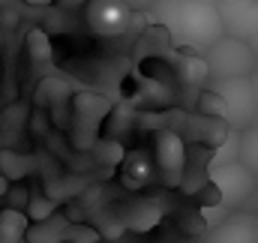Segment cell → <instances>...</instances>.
<instances>
[{"mask_svg":"<svg viewBox=\"0 0 258 243\" xmlns=\"http://www.w3.org/2000/svg\"><path fill=\"white\" fill-rule=\"evenodd\" d=\"M174 36L195 51H207L210 45H216L225 30L222 21L216 15L213 3H192V0H180L177 3V24H174Z\"/></svg>","mask_w":258,"mask_h":243,"instance_id":"6da1fadb","label":"cell"},{"mask_svg":"<svg viewBox=\"0 0 258 243\" xmlns=\"http://www.w3.org/2000/svg\"><path fill=\"white\" fill-rule=\"evenodd\" d=\"M204 63H207V78H216V81L255 75V45L234 36H222L216 45L204 51Z\"/></svg>","mask_w":258,"mask_h":243,"instance_id":"7a4b0ae2","label":"cell"},{"mask_svg":"<svg viewBox=\"0 0 258 243\" xmlns=\"http://www.w3.org/2000/svg\"><path fill=\"white\" fill-rule=\"evenodd\" d=\"M210 90L219 93L225 102V123L228 129H243L255 123V75H237V78H222Z\"/></svg>","mask_w":258,"mask_h":243,"instance_id":"3957f363","label":"cell"},{"mask_svg":"<svg viewBox=\"0 0 258 243\" xmlns=\"http://www.w3.org/2000/svg\"><path fill=\"white\" fill-rule=\"evenodd\" d=\"M186 141L180 132L174 129H159L153 135V150H150V159H153V168H156V180L162 183L165 189L171 186H180L183 177V165H186Z\"/></svg>","mask_w":258,"mask_h":243,"instance_id":"277c9868","label":"cell"},{"mask_svg":"<svg viewBox=\"0 0 258 243\" xmlns=\"http://www.w3.org/2000/svg\"><path fill=\"white\" fill-rule=\"evenodd\" d=\"M210 180L216 186L219 204L228 210H240L246 198L255 195V174L246 171L240 162H225V165H207Z\"/></svg>","mask_w":258,"mask_h":243,"instance_id":"5b68a950","label":"cell"},{"mask_svg":"<svg viewBox=\"0 0 258 243\" xmlns=\"http://www.w3.org/2000/svg\"><path fill=\"white\" fill-rule=\"evenodd\" d=\"M111 108H114V102L105 96H93V93L72 96V123H75L72 141L78 147H93L96 135H99V123L105 120V114Z\"/></svg>","mask_w":258,"mask_h":243,"instance_id":"8992f818","label":"cell"},{"mask_svg":"<svg viewBox=\"0 0 258 243\" xmlns=\"http://www.w3.org/2000/svg\"><path fill=\"white\" fill-rule=\"evenodd\" d=\"M132 9L123 0H87L84 3V24L93 36L111 39L129 30Z\"/></svg>","mask_w":258,"mask_h":243,"instance_id":"52a82bcc","label":"cell"},{"mask_svg":"<svg viewBox=\"0 0 258 243\" xmlns=\"http://www.w3.org/2000/svg\"><path fill=\"white\" fill-rule=\"evenodd\" d=\"M225 36L255 45L258 36V0H213Z\"/></svg>","mask_w":258,"mask_h":243,"instance_id":"ba28073f","label":"cell"},{"mask_svg":"<svg viewBox=\"0 0 258 243\" xmlns=\"http://www.w3.org/2000/svg\"><path fill=\"white\" fill-rule=\"evenodd\" d=\"M123 231L132 234H144L150 228L159 225V219L165 216V198L162 195H147V192H132L126 198V204L117 210Z\"/></svg>","mask_w":258,"mask_h":243,"instance_id":"9c48e42d","label":"cell"},{"mask_svg":"<svg viewBox=\"0 0 258 243\" xmlns=\"http://www.w3.org/2000/svg\"><path fill=\"white\" fill-rule=\"evenodd\" d=\"M117 180L126 192H144L156 183V168L150 159V150L132 147L117 159Z\"/></svg>","mask_w":258,"mask_h":243,"instance_id":"30bf717a","label":"cell"},{"mask_svg":"<svg viewBox=\"0 0 258 243\" xmlns=\"http://www.w3.org/2000/svg\"><path fill=\"white\" fill-rule=\"evenodd\" d=\"M258 240V228H255V216L234 210L231 216H225L222 222H216L204 243H255Z\"/></svg>","mask_w":258,"mask_h":243,"instance_id":"8fae6325","label":"cell"},{"mask_svg":"<svg viewBox=\"0 0 258 243\" xmlns=\"http://www.w3.org/2000/svg\"><path fill=\"white\" fill-rule=\"evenodd\" d=\"M174 99V75L168 69H150V75L141 78V87L135 93V105L141 108H165Z\"/></svg>","mask_w":258,"mask_h":243,"instance_id":"7c38bea8","label":"cell"},{"mask_svg":"<svg viewBox=\"0 0 258 243\" xmlns=\"http://www.w3.org/2000/svg\"><path fill=\"white\" fill-rule=\"evenodd\" d=\"M69 219H66L63 213H51V216H45V219H39V222H30L27 225V231H24V243H63L66 234H69Z\"/></svg>","mask_w":258,"mask_h":243,"instance_id":"4fadbf2b","label":"cell"},{"mask_svg":"<svg viewBox=\"0 0 258 243\" xmlns=\"http://www.w3.org/2000/svg\"><path fill=\"white\" fill-rule=\"evenodd\" d=\"M33 168H36V159L30 153H21L15 147H0V174L9 183L24 180L27 174H33Z\"/></svg>","mask_w":258,"mask_h":243,"instance_id":"5bb4252c","label":"cell"},{"mask_svg":"<svg viewBox=\"0 0 258 243\" xmlns=\"http://www.w3.org/2000/svg\"><path fill=\"white\" fill-rule=\"evenodd\" d=\"M69 96H72V84L63 75H48V78H42V84L36 90V105L48 108V105H57V102H63Z\"/></svg>","mask_w":258,"mask_h":243,"instance_id":"9a60e30c","label":"cell"},{"mask_svg":"<svg viewBox=\"0 0 258 243\" xmlns=\"http://www.w3.org/2000/svg\"><path fill=\"white\" fill-rule=\"evenodd\" d=\"M27 225H30V219L21 210L3 207L0 210V243H24Z\"/></svg>","mask_w":258,"mask_h":243,"instance_id":"2e32d148","label":"cell"},{"mask_svg":"<svg viewBox=\"0 0 258 243\" xmlns=\"http://www.w3.org/2000/svg\"><path fill=\"white\" fill-rule=\"evenodd\" d=\"M237 162H240L246 171H252V174H255V168H258V129H255V123H249V126H243V129H240Z\"/></svg>","mask_w":258,"mask_h":243,"instance_id":"e0dca14e","label":"cell"},{"mask_svg":"<svg viewBox=\"0 0 258 243\" xmlns=\"http://www.w3.org/2000/svg\"><path fill=\"white\" fill-rule=\"evenodd\" d=\"M90 228H93L99 237H105V240H120V237H123V222H120V216H117L114 210H108V207L93 213Z\"/></svg>","mask_w":258,"mask_h":243,"instance_id":"ac0fdd59","label":"cell"},{"mask_svg":"<svg viewBox=\"0 0 258 243\" xmlns=\"http://www.w3.org/2000/svg\"><path fill=\"white\" fill-rule=\"evenodd\" d=\"M54 210H57V198L45 195L42 189H30V198H27V204H24V216H27L30 222H39V219L51 216Z\"/></svg>","mask_w":258,"mask_h":243,"instance_id":"d6986e66","label":"cell"},{"mask_svg":"<svg viewBox=\"0 0 258 243\" xmlns=\"http://www.w3.org/2000/svg\"><path fill=\"white\" fill-rule=\"evenodd\" d=\"M177 75H180V81L183 84H204L207 81V63L204 57H198V54H183L180 60H177Z\"/></svg>","mask_w":258,"mask_h":243,"instance_id":"ffe728a7","label":"cell"},{"mask_svg":"<svg viewBox=\"0 0 258 243\" xmlns=\"http://www.w3.org/2000/svg\"><path fill=\"white\" fill-rule=\"evenodd\" d=\"M198 114L201 117H216V120H225V102L219 99L216 90H201L198 93Z\"/></svg>","mask_w":258,"mask_h":243,"instance_id":"44dd1931","label":"cell"},{"mask_svg":"<svg viewBox=\"0 0 258 243\" xmlns=\"http://www.w3.org/2000/svg\"><path fill=\"white\" fill-rule=\"evenodd\" d=\"M27 51H30V57H33L36 63H48V60H54L51 42H48V36H45L42 30H30V36H27Z\"/></svg>","mask_w":258,"mask_h":243,"instance_id":"7402d4cb","label":"cell"},{"mask_svg":"<svg viewBox=\"0 0 258 243\" xmlns=\"http://www.w3.org/2000/svg\"><path fill=\"white\" fill-rule=\"evenodd\" d=\"M177 3L180 0H153V18L162 27H168L171 33H174V24H177Z\"/></svg>","mask_w":258,"mask_h":243,"instance_id":"603a6c76","label":"cell"},{"mask_svg":"<svg viewBox=\"0 0 258 243\" xmlns=\"http://www.w3.org/2000/svg\"><path fill=\"white\" fill-rule=\"evenodd\" d=\"M3 198H6V207L24 213V204H27V198H30V189H27V183L24 180H15V183H9V189H6Z\"/></svg>","mask_w":258,"mask_h":243,"instance_id":"cb8c5ba5","label":"cell"},{"mask_svg":"<svg viewBox=\"0 0 258 243\" xmlns=\"http://www.w3.org/2000/svg\"><path fill=\"white\" fill-rule=\"evenodd\" d=\"M63 243H99V234L90 225H69V234Z\"/></svg>","mask_w":258,"mask_h":243,"instance_id":"d4e9b609","label":"cell"},{"mask_svg":"<svg viewBox=\"0 0 258 243\" xmlns=\"http://www.w3.org/2000/svg\"><path fill=\"white\" fill-rule=\"evenodd\" d=\"M57 3H60L63 9H72V6H84L87 0H57Z\"/></svg>","mask_w":258,"mask_h":243,"instance_id":"484cf974","label":"cell"},{"mask_svg":"<svg viewBox=\"0 0 258 243\" xmlns=\"http://www.w3.org/2000/svg\"><path fill=\"white\" fill-rule=\"evenodd\" d=\"M6 189H9V180H6V177H3V174H0V198H3V195H6Z\"/></svg>","mask_w":258,"mask_h":243,"instance_id":"4316f807","label":"cell"},{"mask_svg":"<svg viewBox=\"0 0 258 243\" xmlns=\"http://www.w3.org/2000/svg\"><path fill=\"white\" fill-rule=\"evenodd\" d=\"M192 3H213V0H192Z\"/></svg>","mask_w":258,"mask_h":243,"instance_id":"83f0119b","label":"cell"}]
</instances>
